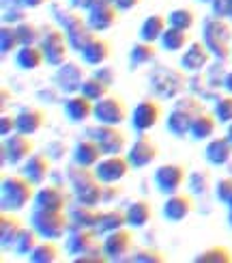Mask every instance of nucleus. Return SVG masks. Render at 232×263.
<instances>
[{
	"label": "nucleus",
	"mask_w": 232,
	"mask_h": 263,
	"mask_svg": "<svg viewBox=\"0 0 232 263\" xmlns=\"http://www.w3.org/2000/svg\"><path fill=\"white\" fill-rule=\"evenodd\" d=\"M35 183L24 175H11L0 185V207L3 212H19L35 199Z\"/></svg>",
	"instance_id": "1"
},
{
	"label": "nucleus",
	"mask_w": 232,
	"mask_h": 263,
	"mask_svg": "<svg viewBox=\"0 0 232 263\" xmlns=\"http://www.w3.org/2000/svg\"><path fill=\"white\" fill-rule=\"evenodd\" d=\"M69 181L77 203L88 205V207H97L99 203H103V190L106 183L95 175V171L84 168V166H75L69 171Z\"/></svg>",
	"instance_id": "2"
},
{
	"label": "nucleus",
	"mask_w": 232,
	"mask_h": 263,
	"mask_svg": "<svg viewBox=\"0 0 232 263\" xmlns=\"http://www.w3.org/2000/svg\"><path fill=\"white\" fill-rule=\"evenodd\" d=\"M200 112H204L200 100L194 97V95H183V97H179V100L174 102V108L170 110L168 119H165V127H168V132L172 136L181 138V136H185V134H189L192 132L194 119Z\"/></svg>",
	"instance_id": "3"
},
{
	"label": "nucleus",
	"mask_w": 232,
	"mask_h": 263,
	"mask_svg": "<svg viewBox=\"0 0 232 263\" xmlns=\"http://www.w3.org/2000/svg\"><path fill=\"white\" fill-rule=\"evenodd\" d=\"M202 41L217 61H228L232 57V26L222 17L204 20Z\"/></svg>",
	"instance_id": "4"
},
{
	"label": "nucleus",
	"mask_w": 232,
	"mask_h": 263,
	"mask_svg": "<svg viewBox=\"0 0 232 263\" xmlns=\"http://www.w3.org/2000/svg\"><path fill=\"white\" fill-rule=\"evenodd\" d=\"M185 76L183 69H172V67H165V65H157L153 67L149 73V86L153 95H157L159 100H174L179 97L185 89Z\"/></svg>",
	"instance_id": "5"
},
{
	"label": "nucleus",
	"mask_w": 232,
	"mask_h": 263,
	"mask_svg": "<svg viewBox=\"0 0 232 263\" xmlns=\"http://www.w3.org/2000/svg\"><path fill=\"white\" fill-rule=\"evenodd\" d=\"M30 224L43 239H60L71 227L69 214L56 212V210H41V207L32 210Z\"/></svg>",
	"instance_id": "6"
},
{
	"label": "nucleus",
	"mask_w": 232,
	"mask_h": 263,
	"mask_svg": "<svg viewBox=\"0 0 232 263\" xmlns=\"http://www.w3.org/2000/svg\"><path fill=\"white\" fill-rule=\"evenodd\" d=\"M54 15H56L60 28L65 30V35H67L71 50L82 52L86 48V43L95 37V30L88 26V22H84L77 13H73V11H58L56 9Z\"/></svg>",
	"instance_id": "7"
},
{
	"label": "nucleus",
	"mask_w": 232,
	"mask_h": 263,
	"mask_svg": "<svg viewBox=\"0 0 232 263\" xmlns=\"http://www.w3.org/2000/svg\"><path fill=\"white\" fill-rule=\"evenodd\" d=\"M39 48L43 50V57H46L48 65H52V67H60V65L67 61V52H69V41H67L65 30L52 26V24L43 26Z\"/></svg>",
	"instance_id": "8"
},
{
	"label": "nucleus",
	"mask_w": 232,
	"mask_h": 263,
	"mask_svg": "<svg viewBox=\"0 0 232 263\" xmlns=\"http://www.w3.org/2000/svg\"><path fill=\"white\" fill-rule=\"evenodd\" d=\"M88 138H93L99 147H101L103 156H118L127 147V136L123 129H118L116 125H106L99 123L97 127H91L86 132Z\"/></svg>",
	"instance_id": "9"
},
{
	"label": "nucleus",
	"mask_w": 232,
	"mask_h": 263,
	"mask_svg": "<svg viewBox=\"0 0 232 263\" xmlns=\"http://www.w3.org/2000/svg\"><path fill=\"white\" fill-rule=\"evenodd\" d=\"M99 233L95 229H75L67 237V253L77 259L91 253H103V242H99Z\"/></svg>",
	"instance_id": "10"
},
{
	"label": "nucleus",
	"mask_w": 232,
	"mask_h": 263,
	"mask_svg": "<svg viewBox=\"0 0 232 263\" xmlns=\"http://www.w3.org/2000/svg\"><path fill=\"white\" fill-rule=\"evenodd\" d=\"M155 185H157V190L165 196L170 194H176L183 183L187 179V171L185 166H181V164H163V166H159L157 171H155Z\"/></svg>",
	"instance_id": "11"
},
{
	"label": "nucleus",
	"mask_w": 232,
	"mask_h": 263,
	"mask_svg": "<svg viewBox=\"0 0 232 263\" xmlns=\"http://www.w3.org/2000/svg\"><path fill=\"white\" fill-rule=\"evenodd\" d=\"M131 246H134V235L125 227L103 235V255L108 257V261H127Z\"/></svg>",
	"instance_id": "12"
},
{
	"label": "nucleus",
	"mask_w": 232,
	"mask_h": 263,
	"mask_svg": "<svg viewBox=\"0 0 232 263\" xmlns=\"http://www.w3.org/2000/svg\"><path fill=\"white\" fill-rule=\"evenodd\" d=\"M93 117L97 119V123L106 125H120L127 119V106L125 102L116 95H106L103 100H99L95 104Z\"/></svg>",
	"instance_id": "13"
},
{
	"label": "nucleus",
	"mask_w": 232,
	"mask_h": 263,
	"mask_svg": "<svg viewBox=\"0 0 232 263\" xmlns=\"http://www.w3.org/2000/svg\"><path fill=\"white\" fill-rule=\"evenodd\" d=\"M118 11L120 9L114 3H110V0H97V3L88 9L86 22L95 32H103L118 22Z\"/></svg>",
	"instance_id": "14"
},
{
	"label": "nucleus",
	"mask_w": 232,
	"mask_h": 263,
	"mask_svg": "<svg viewBox=\"0 0 232 263\" xmlns=\"http://www.w3.org/2000/svg\"><path fill=\"white\" fill-rule=\"evenodd\" d=\"M129 168H131L129 158L123 156V153H118V156H108L103 160H99L93 171L103 183H116L123 177H127Z\"/></svg>",
	"instance_id": "15"
},
{
	"label": "nucleus",
	"mask_w": 232,
	"mask_h": 263,
	"mask_svg": "<svg viewBox=\"0 0 232 263\" xmlns=\"http://www.w3.org/2000/svg\"><path fill=\"white\" fill-rule=\"evenodd\" d=\"M32 153H35V142L30 140V136L15 132L13 136L5 138L3 158L9 160L11 164H22V162H26V160L32 156Z\"/></svg>",
	"instance_id": "16"
},
{
	"label": "nucleus",
	"mask_w": 232,
	"mask_h": 263,
	"mask_svg": "<svg viewBox=\"0 0 232 263\" xmlns=\"http://www.w3.org/2000/svg\"><path fill=\"white\" fill-rule=\"evenodd\" d=\"M157 156H159V149L153 142V138H149L146 134H140L138 140L127 151L131 168H144V166H149V164H153L155 160H157Z\"/></svg>",
	"instance_id": "17"
},
{
	"label": "nucleus",
	"mask_w": 232,
	"mask_h": 263,
	"mask_svg": "<svg viewBox=\"0 0 232 263\" xmlns=\"http://www.w3.org/2000/svg\"><path fill=\"white\" fill-rule=\"evenodd\" d=\"M161 117V106L155 100H142L131 112V127L136 132H149L157 125Z\"/></svg>",
	"instance_id": "18"
},
{
	"label": "nucleus",
	"mask_w": 232,
	"mask_h": 263,
	"mask_svg": "<svg viewBox=\"0 0 232 263\" xmlns=\"http://www.w3.org/2000/svg\"><path fill=\"white\" fill-rule=\"evenodd\" d=\"M56 84L62 93H77L82 91V84L86 80V73H84V67H80L77 63H62L58 71H56Z\"/></svg>",
	"instance_id": "19"
},
{
	"label": "nucleus",
	"mask_w": 232,
	"mask_h": 263,
	"mask_svg": "<svg viewBox=\"0 0 232 263\" xmlns=\"http://www.w3.org/2000/svg\"><path fill=\"white\" fill-rule=\"evenodd\" d=\"M211 57H213V54H211V50L206 48L204 41H194L192 46L183 52V57H181V69L183 71H192V73L202 71L206 65H208V61H211Z\"/></svg>",
	"instance_id": "20"
},
{
	"label": "nucleus",
	"mask_w": 232,
	"mask_h": 263,
	"mask_svg": "<svg viewBox=\"0 0 232 263\" xmlns=\"http://www.w3.org/2000/svg\"><path fill=\"white\" fill-rule=\"evenodd\" d=\"M194 212V201L189 194H170L163 203V218L168 222H183Z\"/></svg>",
	"instance_id": "21"
},
{
	"label": "nucleus",
	"mask_w": 232,
	"mask_h": 263,
	"mask_svg": "<svg viewBox=\"0 0 232 263\" xmlns=\"http://www.w3.org/2000/svg\"><path fill=\"white\" fill-rule=\"evenodd\" d=\"M67 205H69V196L58 185H46V188L37 190L35 194V207H41V210L65 212Z\"/></svg>",
	"instance_id": "22"
},
{
	"label": "nucleus",
	"mask_w": 232,
	"mask_h": 263,
	"mask_svg": "<svg viewBox=\"0 0 232 263\" xmlns=\"http://www.w3.org/2000/svg\"><path fill=\"white\" fill-rule=\"evenodd\" d=\"M50 168H52V162L46 153H32V156L24 162V166L19 168V173L24 175V177H28L35 185H41L48 179Z\"/></svg>",
	"instance_id": "23"
},
{
	"label": "nucleus",
	"mask_w": 232,
	"mask_h": 263,
	"mask_svg": "<svg viewBox=\"0 0 232 263\" xmlns=\"http://www.w3.org/2000/svg\"><path fill=\"white\" fill-rule=\"evenodd\" d=\"M103 151L101 147L97 145L93 138H86V140H80L73 149V164L75 166H84V168H95L97 162L101 160Z\"/></svg>",
	"instance_id": "24"
},
{
	"label": "nucleus",
	"mask_w": 232,
	"mask_h": 263,
	"mask_svg": "<svg viewBox=\"0 0 232 263\" xmlns=\"http://www.w3.org/2000/svg\"><path fill=\"white\" fill-rule=\"evenodd\" d=\"M93 112H95V102H91L82 93L73 95L65 102V117H67L71 123H84L88 117H93Z\"/></svg>",
	"instance_id": "25"
},
{
	"label": "nucleus",
	"mask_w": 232,
	"mask_h": 263,
	"mask_svg": "<svg viewBox=\"0 0 232 263\" xmlns=\"http://www.w3.org/2000/svg\"><path fill=\"white\" fill-rule=\"evenodd\" d=\"M204 156H206L208 164H213V166H224L232 158V140L228 136L211 138V142L206 145Z\"/></svg>",
	"instance_id": "26"
},
{
	"label": "nucleus",
	"mask_w": 232,
	"mask_h": 263,
	"mask_svg": "<svg viewBox=\"0 0 232 263\" xmlns=\"http://www.w3.org/2000/svg\"><path fill=\"white\" fill-rule=\"evenodd\" d=\"M110 43L101 37H93L91 41L86 43V48L80 52L82 54V61L86 65H91V67H99V65H103L108 59H110Z\"/></svg>",
	"instance_id": "27"
},
{
	"label": "nucleus",
	"mask_w": 232,
	"mask_h": 263,
	"mask_svg": "<svg viewBox=\"0 0 232 263\" xmlns=\"http://www.w3.org/2000/svg\"><path fill=\"white\" fill-rule=\"evenodd\" d=\"M46 125V112L39 108H24L17 115V132L19 134H37V132Z\"/></svg>",
	"instance_id": "28"
},
{
	"label": "nucleus",
	"mask_w": 232,
	"mask_h": 263,
	"mask_svg": "<svg viewBox=\"0 0 232 263\" xmlns=\"http://www.w3.org/2000/svg\"><path fill=\"white\" fill-rule=\"evenodd\" d=\"M19 231H22L19 218L13 216V212H3V216H0V244H3V248H13Z\"/></svg>",
	"instance_id": "29"
},
{
	"label": "nucleus",
	"mask_w": 232,
	"mask_h": 263,
	"mask_svg": "<svg viewBox=\"0 0 232 263\" xmlns=\"http://www.w3.org/2000/svg\"><path fill=\"white\" fill-rule=\"evenodd\" d=\"M125 214H127V227H131V229H142L144 224L151 222V218H153V207H151L149 201L138 199V201H134V203L127 207Z\"/></svg>",
	"instance_id": "30"
},
{
	"label": "nucleus",
	"mask_w": 232,
	"mask_h": 263,
	"mask_svg": "<svg viewBox=\"0 0 232 263\" xmlns=\"http://www.w3.org/2000/svg\"><path fill=\"white\" fill-rule=\"evenodd\" d=\"M99 216H101V212H95V207L77 203L69 212V222L73 229H95Z\"/></svg>",
	"instance_id": "31"
},
{
	"label": "nucleus",
	"mask_w": 232,
	"mask_h": 263,
	"mask_svg": "<svg viewBox=\"0 0 232 263\" xmlns=\"http://www.w3.org/2000/svg\"><path fill=\"white\" fill-rule=\"evenodd\" d=\"M46 57H43V50L39 46H22L15 52V65L24 71H32V69H39Z\"/></svg>",
	"instance_id": "32"
},
{
	"label": "nucleus",
	"mask_w": 232,
	"mask_h": 263,
	"mask_svg": "<svg viewBox=\"0 0 232 263\" xmlns=\"http://www.w3.org/2000/svg\"><path fill=\"white\" fill-rule=\"evenodd\" d=\"M157 57V48L153 46L151 41H138L131 46V52H129V69H140L142 65H149L151 61H155Z\"/></svg>",
	"instance_id": "33"
},
{
	"label": "nucleus",
	"mask_w": 232,
	"mask_h": 263,
	"mask_svg": "<svg viewBox=\"0 0 232 263\" xmlns=\"http://www.w3.org/2000/svg\"><path fill=\"white\" fill-rule=\"evenodd\" d=\"M127 224V214L120 212V210H108V212H101L99 220L95 224V231L99 235H108L116 231V229H123Z\"/></svg>",
	"instance_id": "34"
},
{
	"label": "nucleus",
	"mask_w": 232,
	"mask_h": 263,
	"mask_svg": "<svg viewBox=\"0 0 232 263\" xmlns=\"http://www.w3.org/2000/svg\"><path fill=\"white\" fill-rule=\"evenodd\" d=\"M217 119L215 115H208V112H200L194 119V125H192V138L194 140H206L215 134V127H217Z\"/></svg>",
	"instance_id": "35"
},
{
	"label": "nucleus",
	"mask_w": 232,
	"mask_h": 263,
	"mask_svg": "<svg viewBox=\"0 0 232 263\" xmlns=\"http://www.w3.org/2000/svg\"><path fill=\"white\" fill-rule=\"evenodd\" d=\"M161 48L168 50V52H179L183 50L187 43H189V30H181V28H174V26H168L163 30L161 35Z\"/></svg>",
	"instance_id": "36"
},
{
	"label": "nucleus",
	"mask_w": 232,
	"mask_h": 263,
	"mask_svg": "<svg viewBox=\"0 0 232 263\" xmlns=\"http://www.w3.org/2000/svg\"><path fill=\"white\" fill-rule=\"evenodd\" d=\"M163 30H165V17L163 15H149L140 26V39L155 43L157 39H161Z\"/></svg>",
	"instance_id": "37"
},
{
	"label": "nucleus",
	"mask_w": 232,
	"mask_h": 263,
	"mask_svg": "<svg viewBox=\"0 0 232 263\" xmlns=\"http://www.w3.org/2000/svg\"><path fill=\"white\" fill-rule=\"evenodd\" d=\"M39 233L35 231V229H22L17 239H15V244H13V250H15V255L19 257H30L32 255V250L37 248L39 244Z\"/></svg>",
	"instance_id": "38"
},
{
	"label": "nucleus",
	"mask_w": 232,
	"mask_h": 263,
	"mask_svg": "<svg viewBox=\"0 0 232 263\" xmlns=\"http://www.w3.org/2000/svg\"><path fill=\"white\" fill-rule=\"evenodd\" d=\"M108 89H110V82H106L101 76H93V78H86L84 84H82V95L88 97L91 102H99V100H103V97L108 95Z\"/></svg>",
	"instance_id": "39"
},
{
	"label": "nucleus",
	"mask_w": 232,
	"mask_h": 263,
	"mask_svg": "<svg viewBox=\"0 0 232 263\" xmlns=\"http://www.w3.org/2000/svg\"><path fill=\"white\" fill-rule=\"evenodd\" d=\"M54 242H56V239H46V242H39L37 248L32 250V255L28 259L32 263H54V261H58L60 250H58V246Z\"/></svg>",
	"instance_id": "40"
},
{
	"label": "nucleus",
	"mask_w": 232,
	"mask_h": 263,
	"mask_svg": "<svg viewBox=\"0 0 232 263\" xmlns=\"http://www.w3.org/2000/svg\"><path fill=\"white\" fill-rule=\"evenodd\" d=\"M196 263H232V250L226 246H211L194 259Z\"/></svg>",
	"instance_id": "41"
},
{
	"label": "nucleus",
	"mask_w": 232,
	"mask_h": 263,
	"mask_svg": "<svg viewBox=\"0 0 232 263\" xmlns=\"http://www.w3.org/2000/svg\"><path fill=\"white\" fill-rule=\"evenodd\" d=\"M0 48H3V54L15 52L22 48V41L17 35V26H3L0 28Z\"/></svg>",
	"instance_id": "42"
},
{
	"label": "nucleus",
	"mask_w": 232,
	"mask_h": 263,
	"mask_svg": "<svg viewBox=\"0 0 232 263\" xmlns=\"http://www.w3.org/2000/svg\"><path fill=\"white\" fill-rule=\"evenodd\" d=\"M168 24L174 28H181V30H189L196 24L194 11L192 9H174L168 15Z\"/></svg>",
	"instance_id": "43"
},
{
	"label": "nucleus",
	"mask_w": 232,
	"mask_h": 263,
	"mask_svg": "<svg viewBox=\"0 0 232 263\" xmlns=\"http://www.w3.org/2000/svg\"><path fill=\"white\" fill-rule=\"evenodd\" d=\"M17 35H19L22 46H37L41 41V28L30 24V22H22L17 26Z\"/></svg>",
	"instance_id": "44"
},
{
	"label": "nucleus",
	"mask_w": 232,
	"mask_h": 263,
	"mask_svg": "<svg viewBox=\"0 0 232 263\" xmlns=\"http://www.w3.org/2000/svg\"><path fill=\"white\" fill-rule=\"evenodd\" d=\"M211 185V173L208 171H196L189 175V190L194 194H206Z\"/></svg>",
	"instance_id": "45"
},
{
	"label": "nucleus",
	"mask_w": 232,
	"mask_h": 263,
	"mask_svg": "<svg viewBox=\"0 0 232 263\" xmlns=\"http://www.w3.org/2000/svg\"><path fill=\"white\" fill-rule=\"evenodd\" d=\"M213 115L219 123H232V93L226 97H219Z\"/></svg>",
	"instance_id": "46"
},
{
	"label": "nucleus",
	"mask_w": 232,
	"mask_h": 263,
	"mask_svg": "<svg viewBox=\"0 0 232 263\" xmlns=\"http://www.w3.org/2000/svg\"><path fill=\"white\" fill-rule=\"evenodd\" d=\"M127 261H134V263H163V261H168V257H165L161 250L142 248V250H138L134 257H129Z\"/></svg>",
	"instance_id": "47"
},
{
	"label": "nucleus",
	"mask_w": 232,
	"mask_h": 263,
	"mask_svg": "<svg viewBox=\"0 0 232 263\" xmlns=\"http://www.w3.org/2000/svg\"><path fill=\"white\" fill-rule=\"evenodd\" d=\"M215 196H217V201L224 203V205H228L232 201V177H224V179L217 181Z\"/></svg>",
	"instance_id": "48"
},
{
	"label": "nucleus",
	"mask_w": 232,
	"mask_h": 263,
	"mask_svg": "<svg viewBox=\"0 0 232 263\" xmlns=\"http://www.w3.org/2000/svg\"><path fill=\"white\" fill-rule=\"evenodd\" d=\"M15 132H17V117H11V115L0 117V134H3V138L13 136Z\"/></svg>",
	"instance_id": "49"
},
{
	"label": "nucleus",
	"mask_w": 232,
	"mask_h": 263,
	"mask_svg": "<svg viewBox=\"0 0 232 263\" xmlns=\"http://www.w3.org/2000/svg\"><path fill=\"white\" fill-rule=\"evenodd\" d=\"M75 263H106L108 257L103 253H91V255H84V257H77L73 259Z\"/></svg>",
	"instance_id": "50"
},
{
	"label": "nucleus",
	"mask_w": 232,
	"mask_h": 263,
	"mask_svg": "<svg viewBox=\"0 0 232 263\" xmlns=\"http://www.w3.org/2000/svg\"><path fill=\"white\" fill-rule=\"evenodd\" d=\"M114 5H116L120 11H129V9L138 7V5H140V0H116Z\"/></svg>",
	"instance_id": "51"
},
{
	"label": "nucleus",
	"mask_w": 232,
	"mask_h": 263,
	"mask_svg": "<svg viewBox=\"0 0 232 263\" xmlns=\"http://www.w3.org/2000/svg\"><path fill=\"white\" fill-rule=\"evenodd\" d=\"M95 3H97V0H71V5H73V7H80V9H86V11L91 9Z\"/></svg>",
	"instance_id": "52"
},
{
	"label": "nucleus",
	"mask_w": 232,
	"mask_h": 263,
	"mask_svg": "<svg viewBox=\"0 0 232 263\" xmlns=\"http://www.w3.org/2000/svg\"><path fill=\"white\" fill-rule=\"evenodd\" d=\"M120 194V190L118 188H114V190H110V183L106 185V190H103V203H108L110 199H114V196H118Z\"/></svg>",
	"instance_id": "53"
},
{
	"label": "nucleus",
	"mask_w": 232,
	"mask_h": 263,
	"mask_svg": "<svg viewBox=\"0 0 232 263\" xmlns=\"http://www.w3.org/2000/svg\"><path fill=\"white\" fill-rule=\"evenodd\" d=\"M24 7H28V9H37V7H41V5H46V3H50V0H19Z\"/></svg>",
	"instance_id": "54"
},
{
	"label": "nucleus",
	"mask_w": 232,
	"mask_h": 263,
	"mask_svg": "<svg viewBox=\"0 0 232 263\" xmlns=\"http://www.w3.org/2000/svg\"><path fill=\"white\" fill-rule=\"evenodd\" d=\"M224 86H226V91L232 93V71L226 73V78H224Z\"/></svg>",
	"instance_id": "55"
},
{
	"label": "nucleus",
	"mask_w": 232,
	"mask_h": 263,
	"mask_svg": "<svg viewBox=\"0 0 232 263\" xmlns=\"http://www.w3.org/2000/svg\"><path fill=\"white\" fill-rule=\"evenodd\" d=\"M7 102H9V91H7V89H3V110H5Z\"/></svg>",
	"instance_id": "56"
},
{
	"label": "nucleus",
	"mask_w": 232,
	"mask_h": 263,
	"mask_svg": "<svg viewBox=\"0 0 232 263\" xmlns=\"http://www.w3.org/2000/svg\"><path fill=\"white\" fill-rule=\"evenodd\" d=\"M228 17H230V22H232V0H228Z\"/></svg>",
	"instance_id": "57"
},
{
	"label": "nucleus",
	"mask_w": 232,
	"mask_h": 263,
	"mask_svg": "<svg viewBox=\"0 0 232 263\" xmlns=\"http://www.w3.org/2000/svg\"><path fill=\"white\" fill-rule=\"evenodd\" d=\"M230 140H232V123H228V134H226Z\"/></svg>",
	"instance_id": "58"
},
{
	"label": "nucleus",
	"mask_w": 232,
	"mask_h": 263,
	"mask_svg": "<svg viewBox=\"0 0 232 263\" xmlns=\"http://www.w3.org/2000/svg\"><path fill=\"white\" fill-rule=\"evenodd\" d=\"M228 207H230V216H228V218H230V227H232V201L228 203Z\"/></svg>",
	"instance_id": "59"
},
{
	"label": "nucleus",
	"mask_w": 232,
	"mask_h": 263,
	"mask_svg": "<svg viewBox=\"0 0 232 263\" xmlns=\"http://www.w3.org/2000/svg\"><path fill=\"white\" fill-rule=\"evenodd\" d=\"M198 3H213V0H198Z\"/></svg>",
	"instance_id": "60"
},
{
	"label": "nucleus",
	"mask_w": 232,
	"mask_h": 263,
	"mask_svg": "<svg viewBox=\"0 0 232 263\" xmlns=\"http://www.w3.org/2000/svg\"><path fill=\"white\" fill-rule=\"evenodd\" d=\"M110 3H116V0H110Z\"/></svg>",
	"instance_id": "61"
}]
</instances>
